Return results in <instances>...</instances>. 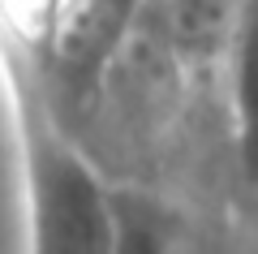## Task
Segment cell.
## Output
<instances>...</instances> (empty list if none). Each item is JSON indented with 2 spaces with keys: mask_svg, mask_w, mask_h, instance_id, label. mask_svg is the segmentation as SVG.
I'll return each mask as SVG.
<instances>
[{
  "mask_svg": "<svg viewBox=\"0 0 258 254\" xmlns=\"http://www.w3.org/2000/svg\"><path fill=\"white\" fill-rule=\"evenodd\" d=\"M30 254H112V190L47 125L30 129Z\"/></svg>",
  "mask_w": 258,
  "mask_h": 254,
  "instance_id": "obj_1",
  "label": "cell"
},
{
  "mask_svg": "<svg viewBox=\"0 0 258 254\" xmlns=\"http://www.w3.org/2000/svg\"><path fill=\"white\" fill-rule=\"evenodd\" d=\"M232 142L241 177L258 185V0L241 5L232 26Z\"/></svg>",
  "mask_w": 258,
  "mask_h": 254,
  "instance_id": "obj_2",
  "label": "cell"
},
{
  "mask_svg": "<svg viewBox=\"0 0 258 254\" xmlns=\"http://www.w3.org/2000/svg\"><path fill=\"white\" fill-rule=\"evenodd\" d=\"M245 0H172V35L189 61H211L228 47Z\"/></svg>",
  "mask_w": 258,
  "mask_h": 254,
  "instance_id": "obj_3",
  "label": "cell"
},
{
  "mask_svg": "<svg viewBox=\"0 0 258 254\" xmlns=\"http://www.w3.org/2000/svg\"><path fill=\"white\" fill-rule=\"evenodd\" d=\"M112 254H181L168 220L142 194L112 190Z\"/></svg>",
  "mask_w": 258,
  "mask_h": 254,
  "instance_id": "obj_4",
  "label": "cell"
}]
</instances>
